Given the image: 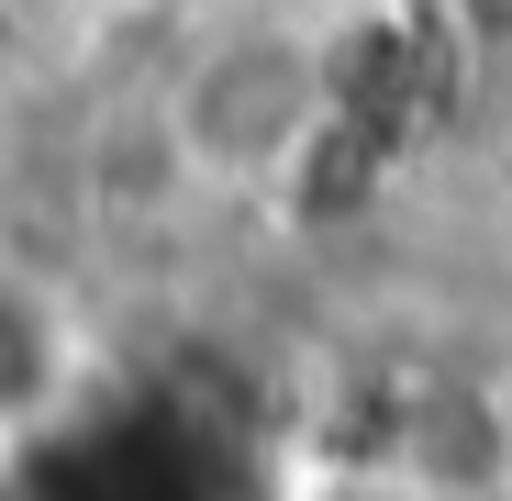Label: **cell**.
Here are the masks:
<instances>
[{"label": "cell", "instance_id": "1", "mask_svg": "<svg viewBox=\"0 0 512 501\" xmlns=\"http://www.w3.org/2000/svg\"><path fill=\"white\" fill-rule=\"evenodd\" d=\"M334 112H346V67L334 34L301 23L290 0H245L179 34V67L156 90L167 167L212 201H279L301 167L323 156Z\"/></svg>", "mask_w": 512, "mask_h": 501}, {"label": "cell", "instance_id": "2", "mask_svg": "<svg viewBox=\"0 0 512 501\" xmlns=\"http://www.w3.org/2000/svg\"><path fill=\"white\" fill-rule=\"evenodd\" d=\"M101 379H112L101 312L78 301L45 257L0 245V457H34L45 435H67Z\"/></svg>", "mask_w": 512, "mask_h": 501}, {"label": "cell", "instance_id": "3", "mask_svg": "<svg viewBox=\"0 0 512 501\" xmlns=\"http://www.w3.org/2000/svg\"><path fill=\"white\" fill-rule=\"evenodd\" d=\"M279 501H490L446 457H401V446H346V457H301Z\"/></svg>", "mask_w": 512, "mask_h": 501}, {"label": "cell", "instance_id": "4", "mask_svg": "<svg viewBox=\"0 0 512 501\" xmlns=\"http://www.w3.org/2000/svg\"><path fill=\"white\" fill-rule=\"evenodd\" d=\"M490 501H512V368L479 390V468H468Z\"/></svg>", "mask_w": 512, "mask_h": 501}, {"label": "cell", "instance_id": "5", "mask_svg": "<svg viewBox=\"0 0 512 501\" xmlns=\"http://www.w3.org/2000/svg\"><path fill=\"white\" fill-rule=\"evenodd\" d=\"M145 12H167V23L190 34V23H212V12H245V0H145Z\"/></svg>", "mask_w": 512, "mask_h": 501}]
</instances>
